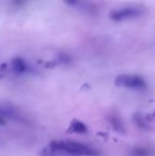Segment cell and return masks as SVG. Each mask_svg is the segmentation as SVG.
I'll return each mask as SVG.
<instances>
[{"mask_svg": "<svg viewBox=\"0 0 155 156\" xmlns=\"http://www.w3.org/2000/svg\"><path fill=\"white\" fill-rule=\"evenodd\" d=\"M50 147L54 151L64 152L73 155H86V156H96L99 154V152L93 147L70 141H55L51 143Z\"/></svg>", "mask_w": 155, "mask_h": 156, "instance_id": "6da1fadb", "label": "cell"}, {"mask_svg": "<svg viewBox=\"0 0 155 156\" xmlns=\"http://www.w3.org/2000/svg\"><path fill=\"white\" fill-rule=\"evenodd\" d=\"M115 84L120 87H126L135 90H143L146 88V83L143 79L139 76L120 75L115 80Z\"/></svg>", "mask_w": 155, "mask_h": 156, "instance_id": "7a4b0ae2", "label": "cell"}, {"mask_svg": "<svg viewBox=\"0 0 155 156\" xmlns=\"http://www.w3.org/2000/svg\"><path fill=\"white\" fill-rule=\"evenodd\" d=\"M140 15V10L135 7H125L113 10L110 14V17L114 21H122L128 18H133Z\"/></svg>", "mask_w": 155, "mask_h": 156, "instance_id": "3957f363", "label": "cell"}, {"mask_svg": "<svg viewBox=\"0 0 155 156\" xmlns=\"http://www.w3.org/2000/svg\"><path fill=\"white\" fill-rule=\"evenodd\" d=\"M18 112L11 105L5 103H0V122H4L6 119H19Z\"/></svg>", "mask_w": 155, "mask_h": 156, "instance_id": "277c9868", "label": "cell"}, {"mask_svg": "<svg viewBox=\"0 0 155 156\" xmlns=\"http://www.w3.org/2000/svg\"><path fill=\"white\" fill-rule=\"evenodd\" d=\"M11 66L16 73H25L29 69L28 64L22 58H14L11 61Z\"/></svg>", "mask_w": 155, "mask_h": 156, "instance_id": "5b68a950", "label": "cell"}, {"mask_svg": "<svg viewBox=\"0 0 155 156\" xmlns=\"http://www.w3.org/2000/svg\"><path fill=\"white\" fill-rule=\"evenodd\" d=\"M68 5H70L71 6H74L76 8L81 9L83 11H87V12H92L93 9H95V6L92 5L90 3L87 2H83V1H68L67 2Z\"/></svg>", "mask_w": 155, "mask_h": 156, "instance_id": "8992f818", "label": "cell"}, {"mask_svg": "<svg viewBox=\"0 0 155 156\" xmlns=\"http://www.w3.org/2000/svg\"><path fill=\"white\" fill-rule=\"evenodd\" d=\"M71 130L76 133H86L88 132L87 126L83 122L79 121H74L71 123Z\"/></svg>", "mask_w": 155, "mask_h": 156, "instance_id": "52a82bcc", "label": "cell"}, {"mask_svg": "<svg viewBox=\"0 0 155 156\" xmlns=\"http://www.w3.org/2000/svg\"><path fill=\"white\" fill-rule=\"evenodd\" d=\"M111 125L113 126V128L117 131V132H119V133H122V132H123L124 130H123V126H122V123L121 122V121L118 119V118H116V117H111Z\"/></svg>", "mask_w": 155, "mask_h": 156, "instance_id": "ba28073f", "label": "cell"}, {"mask_svg": "<svg viewBox=\"0 0 155 156\" xmlns=\"http://www.w3.org/2000/svg\"><path fill=\"white\" fill-rule=\"evenodd\" d=\"M132 156H151V153L144 148H135L131 153Z\"/></svg>", "mask_w": 155, "mask_h": 156, "instance_id": "9c48e42d", "label": "cell"}, {"mask_svg": "<svg viewBox=\"0 0 155 156\" xmlns=\"http://www.w3.org/2000/svg\"><path fill=\"white\" fill-rule=\"evenodd\" d=\"M134 121H135V123L139 127H141V128H147V124L143 122V119L142 117H140V116L137 115V116H135Z\"/></svg>", "mask_w": 155, "mask_h": 156, "instance_id": "30bf717a", "label": "cell"}, {"mask_svg": "<svg viewBox=\"0 0 155 156\" xmlns=\"http://www.w3.org/2000/svg\"><path fill=\"white\" fill-rule=\"evenodd\" d=\"M55 153L56 151H54L50 146L44 149L41 153V156H55Z\"/></svg>", "mask_w": 155, "mask_h": 156, "instance_id": "8fae6325", "label": "cell"}, {"mask_svg": "<svg viewBox=\"0 0 155 156\" xmlns=\"http://www.w3.org/2000/svg\"><path fill=\"white\" fill-rule=\"evenodd\" d=\"M151 121H153V122H155V112H153L151 115H150V118H149Z\"/></svg>", "mask_w": 155, "mask_h": 156, "instance_id": "7c38bea8", "label": "cell"}]
</instances>
